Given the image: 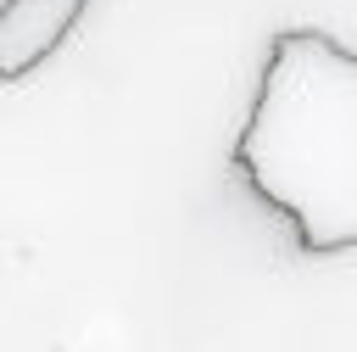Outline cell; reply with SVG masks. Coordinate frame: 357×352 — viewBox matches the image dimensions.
Instances as JSON below:
<instances>
[{
    "label": "cell",
    "mask_w": 357,
    "mask_h": 352,
    "mask_svg": "<svg viewBox=\"0 0 357 352\" xmlns=\"http://www.w3.org/2000/svg\"><path fill=\"white\" fill-rule=\"evenodd\" d=\"M257 201L284 212L307 257L357 246V50L324 28H279L229 151Z\"/></svg>",
    "instance_id": "1"
},
{
    "label": "cell",
    "mask_w": 357,
    "mask_h": 352,
    "mask_svg": "<svg viewBox=\"0 0 357 352\" xmlns=\"http://www.w3.org/2000/svg\"><path fill=\"white\" fill-rule=\"evenodd\" d=\"M89 0H0V84L39 73L78 28Z\"/></svg>",
    "instance_id": "2"
}]
</instances>
